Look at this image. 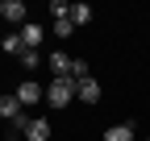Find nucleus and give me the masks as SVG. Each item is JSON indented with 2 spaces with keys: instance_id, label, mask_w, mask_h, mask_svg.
I'll return each instance as SVG.
<instances>
[{
  "instance_id": "obj_11",
  "label": "nucleus",
  "mask_w": 150,
  "mask_h": 141,
  "mask_svg": "<svg viewBox=\"0 0 150 141\" xmlns=\"http://www.w3.org/2000/svg\"><path fill=\"white\" fill-rule=\"evenodd\" d=\"M71 21H75V25H88V21H92V8H88V4H71Z\"/></svg>"
},
{
  "instance_id": "obj_8",
  "label": "nucleus",
  "mask_w": 150,
  "mask_h": 141,
  "mask_svg": "<svg viewBox=\"0 0 150 141\" xmlns=\"http://www.w3.org/2000/svg\"><path fill=\"white\" fill-rule=\"evenodd\" d=\"M0 116L8 120V125H13L17 116H25V108H21V100H17V96H0Z\"/></svg>"
},
{
  "instance_id": "obj_2",
  "label": "nucleus",
  "mask_w": 150,
  "mask_h": 141,
  "mask_svg": "<svg viewBox=\"0 0 150 141\" xmlns=\"http://www.w3.org/2000/svg\"><path fill=\"white\" fill-rule=\"evenodd\" d=\"M17 100H21V108H29V104H38V100H46V91H42V87H38L33 79H21V83H17V91H13Z\"/></svg>"
},
{
  "instance_id": "obj_13",
  "label": "nucleus",
  "mask_w": 150,
  "mask_h": 141,
  "mask_svg": "<svg viewBox=\"0 0 150 141\" xmlns=\"http://www.w3.org/2000/svg\"><path fill=\"white\" fill-rule=\"evenodd\" d=\"M50 17H54V21L71 17V4H67V0H50Z\"/></svg>"
},
{
  "instance_id": "obj_3",
  "label": "nucleus",
  "mask_w": 150,
  "mask_h": 141,
  "mask_svg": "<svg viewBox=\"0 0 150 141\" xmlns=\"http://www.w3.org/2000/svg\"><path fill=\"white\" fill-rule=\"evenodd\" d=\"M46 66L54 70V79H71V66H75V58H71V54H63V50H54V54L46 58Z\"/></svg>"
},
{
  "instance_id": "obj_9",
  "label": "nucleus",
  "mask_w": 150,
  "mask_h": 141,
  "mask_svg": "<svg viewBox=\"0 0 150 141\" xmlns=\"http://www.w3.org/2000/svg\"><path fill=\"white\" fill-rule=\"evenodd\" d=\"M104 141H134V125H108Z\"/></svg>"
},
{
  "instance_id": "obj_6",
  "label": "nucleus",
  "mask_w": 150,
  "mask_h": 141,
  "mask_svg": "<svg viewBox=\"0 0 150 141\" xmlns=\"http://www.w3.org/2000/svg\"><path fill=\"white\" fill-rule=\"evenodd\" d=\"M0 17H4L8 25L21 29V25H25V4H21V0H4V4H0Z\"/></svg>"
},
{
  "instance_id": "obj_14",
  "label": "nucleus",
  "mask_w": 150,
  "mask_h": 141,
  "mask_svg": "<svg viewBox=\"0 0 150 141\" xmlns=\"http://www.w3.org/2000/svg\"><path fill=\"white\" fill-rule=\"evenodd\" d=\"M54 33H59V38H71V33H75V21H71V17H63V21H54Z\"/></svg>"
},
{
  "instance_id": "obj_12",
  "label": "nucleus",
  "mask_w": 150,
  "mask_h": 141,
  "mask_svg": "<svg viewBox=\"0 0 150 141\" xmlns=\"http://www.w3.org/2000/svg\"><path fill=\"white\" fill-rule=\"evenodd\" d=\"M21 66L25 70H38V66H42V54H38V50H21Z\"/></svg>"
},
{
  "instance_id": "obj_5",
  "label": "nucleus",
  "mask_w": 150,
  "mask_h": 141,
  "mask_svg": "<svg viewBox=\"0 0 150 141\" xmlns=\"http://www.w3.org/2000/svg\"><path fill=\"white\" fill-rule=\"evenodd\" d=\"M25 141H50V120H46V116H29Z\"/></svg>"
},
{
  "instance_id": "obj_4",
  "label": "nucleus",
  "mask_w": 150,
  "mask_h": 141,
  "mask_svg": "<svg viewBox=\"0 0 150 141\" xmlns=\"http://www.w3.org/2000/svg\"><path fill=\"white\" fill-rule=\"evenodd\" d=\"M17 33H21V46H25V50H33V46H42V38H46V29L38 25V21H25V25L17 29Z\"/></svg>"
},
{
  "instance_id": "obj_7",
  "label": "nucleus",
  "mask_w": 150,
  "mask_h": 141,
  "mask_svg": "<svg viewBox=\"0 0 150 141\" xmlns=\"http://www.w3.org/2000/svg\"><path fill=\"white\" fill-rule=\"evenodd\" d=\"M75 96H79L83 104H100V83H96V79H83V83H75Z\"/></svg>"
},
{
  "instance_id": "obj_10",
  "label": "nucleus",
  "mask_w": 150,
  "mask_h": 141,
  "mask_svg": "<svg viewBox=\"0 0 150 141\" xmlns=\"http://www.w3.org/2000/svg\"><path fill=\"white\" fill-rule=\"evenodd\" d=\"M0 50H4V54H17V58H21V33H4V38H0Z\"/></svg>"
},
{
  "instance_id": "obj_1",
  "label": "nucleus",
  "mask_w": 150,
  "mask_h": 141,
  "mask_svg": "<svg viewBox=\"0 0 150 141\" xmlns=\"http://www.w3.org/2000/svg\"><path fill=\"white\" fill-rule=\"evenodd\" d=\"M71 100H75V79H50V87H46V104L50 108H67Z\"/></svg>"
}]
</instances>
